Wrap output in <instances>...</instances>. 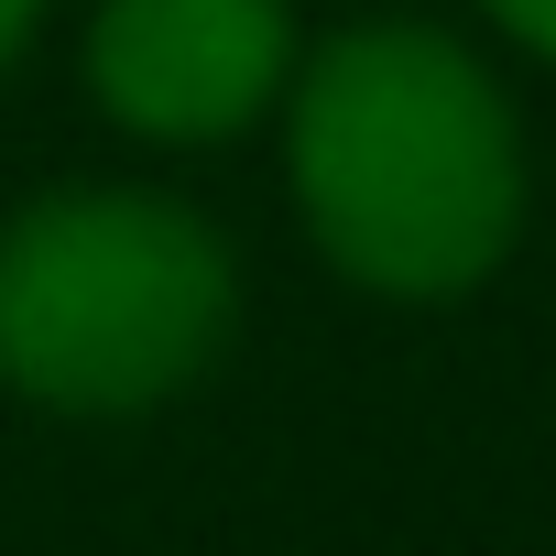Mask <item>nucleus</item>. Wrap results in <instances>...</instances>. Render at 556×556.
I'll return each mask as SVG.
<instances>
[{"label":"nucleus","mask_w":556,"mask_h":556,"mask_svg":"<svg viewBox=\"0 0 556 556\" xmlns=\"http://www.w3.org/2000/svg\"><path fill=\"white\" fill-rule=\"evenodd\" d=\"M295 88V207L317 251L371 295H458L513 251L523 142L502 88L426 23H361L306 55Z\"/></svg>","instance_id":"nucleus-1"},{"label":"nucleus","mask_w":556,"mask_h":556,"mask_svg":"<svg viewBox=\"0 0 556 556\" xmlns=\"http://www.w3.org/2000/svg\"><path fill=\"white\" fill-rule=\"evenodd\" d=\"M229 339V251L142 186H66L0 229V382L55 415H142Z\"/></svg>","instance_id":"nucleus-2"},{"label":"nucleus","mask_w":556,"mask_h":556,"mask_svg":"<svg viewBox=\"0 0 556 556\" xmlns=\"http://www.w3.org/2000/svg\"><path fill=\"white\" fill-rule=\"evenodd\" d=\"M285 0H99L88 23V88L142 142H218L285 99Z\"/></svg>","instance_id":"nucleus-3"},{"label":"nucleus","mask_w":556,"mask_h":556,"mask_svg":"<svg viewBox=\"0 0 556 556\" xmlns=\"http://www.w3.org/2000/svg\"><path fill=\"white\" fill-rule=\"evenodd\" d=\"M491 23H502L513 45H534V55H556V0H491Z\"/></svg>","instance_id":"nucleus-4"},{"label":"nucleus","mask_w":556,"mask_h":556,"mask_svg":"<svg viewBox=\"0 0 556 556\" xmlns=\"http://www.w3.org/2000/svg\"><path fill=\"white\" fill-rule=\"evenodd\" d=\"M34 23H45V0H0V66L34 45Z\"/></svg>","instance_id":"nucleus-5"}]
</instances>
